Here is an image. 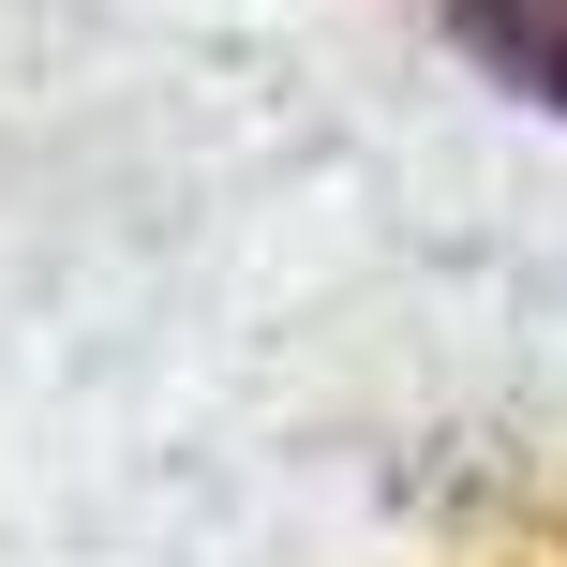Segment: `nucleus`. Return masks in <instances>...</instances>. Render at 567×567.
<instances>
[{"label":"nucleus","mask_w":567,"mask_h":567,"mask_svg":"<svg viewBox=\"0 0 567 567\" xmlns=\"http://www.w3.org/2000/svg\"><path fill=\"white\" fill-rule=\"evenodd\" d=\"M449 30L523 90V105H567V0H449Z\"/></svg>","instance_id":"1"}]
</instances>
